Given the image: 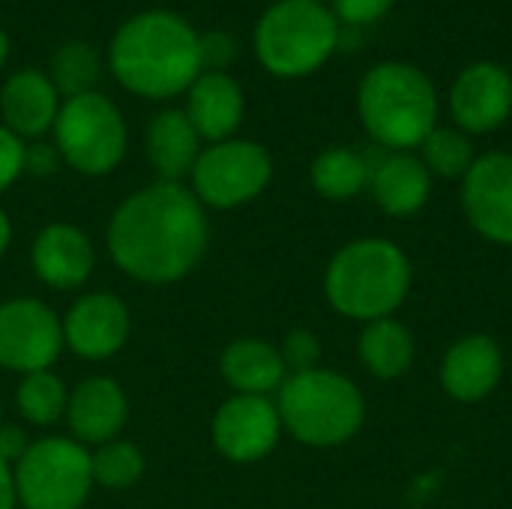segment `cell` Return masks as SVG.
Returning <instances> with one entry per match:
<instances>
[{"label":"cell","mask_w":512,"mask_h":509,"mask_svg":"<svg viewBox=\"0 0 512 509\" xmlns=\"http://www.w3.org/2000/svg\"><path fill=\"white\" fill-rule=\"evenodd\" d=\"M51 132L60 159L87 177L114 171L126 156V120L99 90L63 99Z\"/></svg>","instance_id":"obj_7"},{"label":"cell","mask_w":512,"mask_h":509,"mask_svg":"<svg viewBox=\"0 0 512 509\" xmlns=\"http://www.w3.org/2000/svg\"><path fill=\"white\" fill-rule=\"evenodd\" d=\"M24 171V141L0 126V192L9 189Z\"/></svg>","instance_id":"obj_32"},{"label":"cell","mask_w":512,"mask_h":509,"mask_svg":"<svg viewBox=\"0 0 512 509\" xmlns=\"http://www.w3.org/2000/svg\"><path fill=\"white\" fill-rule=\"evenodd\" d=\"M15 495L27 509H81L90 489V453L69 438H42L12 468Z\"/></svg>","instance_id":"obj_8"},{"label":"cell","mask_w":512,"mask_h":509,"mask_svg":"<svg viewBox=\"0 0 512 509\" xmlns=\"http://www.w3.org/2000/svg\"><path fill=\"white\" fill-rule=\"evenodd\" d=\"M201 33L171 9H144L126 18L108 42V69L135 96L171 99L186 93L201 66Z\"/></svg>","instance_id":"obj_2"},{"label":"cell","mask_w":512,"mask_h":509,"mask_svg":"<svg viewBox=\"0 0 512 509\" xmlns=\"http://www.w3.org/2000/svg\"><path fill=\"white\" fill-rule=\"evenodd\" d=\"M312 186L327 201H351L369 189L372 162L354 147H327L315 156L309 168Z\"/></svg>","instance_id":"obj_24"},{"label":"cell","mask_w":512,"mask_h":509,"mask_svg":"<svg viewBox=\"0 0 512 509\" xmlns=\"http://www.w3.org/2000/svg\"><path fill=\"white\" fill-rule=\"evenodd\" d=\"M414 282L402 246L387 237H360L345 243L324 270L327 303L351 321L393 318L408 300Z\"/></svg>","instance_id":"obj_4"},{"label":"cell","mask_w":512,"mask_h":509,"mask_svg":"<svg viewBox=\"0 0 512 509\" xmlns=\"http://www.w3.org/2000/svg\"><path fill=\"white\" fill-rule=\"evenodd\" d=\"M129 312L114 294H84L63 321V342L84 360H105L126 345Z\"/></svg>","instance_id":"obj_15"},{"label":"cell","mask_w":512,"mask_h":509,"mask_svg":"<svg viewBox=\"0 0 512 509\" xmlns=\"http://www.w3.org/2000/svg\"><path fill=\"white\" fill-rule=\"evenodd\" d=\"M441 387L456 402H483L504 378V351L486 333H468L456 339L441 360Z\"/></svg>","instance_id":"obj_14"},{"label":"cell","mask_w":512,"mask_h":509,"mask_svg":"<svg viewBox=\"0 0 512 509\" xmlns=\"http://www.w3.org/2000/svg\"><path fill=\"white\" fill-rule=\"evenodd\" d=\"M396 6V0H333L330 12L336 15V21L342 27H369L378 24L384 15H390V9Z\"/></svg>","instance_id":"obj_30"},{"label":"cell","mask_w":512,"mask_h":509,"mask_svg":"<svg viewBox=\"0 0 512 509\" xmlns=\"http://www.w3.org/2000/svg\"><path fill=\"white\" fill-rule=\"evenodd\" d=\"M15 402H18V411L24 414V420H30L33 426H51L66 414L69 393L54 372L42 369V372L24 375V381L18 384Z\"/></svg>","instance_id":"obj_27"},{"label":"cell","mask_w":512,"mask_h":509,"mask_svg":"<svg viewBox=\"0 0 512 509\" xmlns=\"http://www.w3.org/2000/svg\"><path fill=\"white\" fill-rule=\"evenodd\" d=\"M90 471L102 489H129L144 474V456L129 441H108L90 456Z\"/></svg>","instance_id":"obj_28"},{"label":"cell","mask_w":512,"mask_h":509,"mask_svg":"<svg viewBox=\"0 0 512 509\" xmlns=\"http://www.w3.org/2000/svg\"><path fill=\"white\" fill-rule=\"evenodd\" d=\"M270 177L273 159L267 147L249 138H228L201 150L192 168V192L207 207L231 210L258 198Z\"/></svg>","instance_id":"obj_9"},{"label":"cell","mask_w":512,"mask_h":509,"mask_svg":"<svg viewBox=\"0 0 512 509\" xmlns=\"http://www.w3.org/2000/svg\"><path fill=\"white\" fill-rule=\"evenodd\" d=\"M186 117L201 141H228L243 123L246 96L234 75L228 72H201L186 90Z\"/></svg>","instance_id":"obj_16"},{"label":"cell","mask_w":512,"mask_h":509,"mask_svg":"<svg viewBox=\"0 0 512 509\" xmlns=\"http://www.w3.org/2000/svg\"><path fill=\"white\" fill-rule=\"evenodd\" d=\"M33 270L51 288H78L93 273V246L75 225H48L33 243Z\"/></svg>","instance_id":"obj_20"},{"label":"cell","mask_w":512,"mask_h":509,"mask_svg":"<svg viewBox=\"0 0 512 509\" xmlns=\"http://www.w3.org/2000/svg\"><path fill=\"white\" fill-rule=\"evenodd\" d=\"M27 435L18 426H0V459L6 465H18L21 456L27 453Z\"/></svg>","instance_id":"obj_34"},{"label":"cell","mask_w":512,"mask_h":509,"mask_svg":"<svg viewBox=\"0 0 512 509\" xmlns=\"http://www.w3.org/2000/svg\"><path fill=\"white\" fill-rule=\"evenodd\" d=\"M60 111V93L42 69H18L0 87V114L3 126L24 138H42L54 129Z\"/></svg>","instance_id":"obj_17"},{"label":"cell","mask_w":512,"mask_h":509,"mask_svg":"<svg viewBox=\"0 0 512 509\" xmlns=\"http://www.w3.org/2000/svg\"><path fill=\"white\" fill-rule=\"evenodd\" d=\"M342 45V24L321 0H276L252 33L258 63L276 78H306L318 72Z\"/></svg>","instance_id":"obj_6"},{"label":"cell","mask_w":512,"mask_h":509,"mask_svg":"<svg viewBox=\"0 0 512 509\" xmlns=\"http://www.w3.org/2000/svg\"><path fill=\"white\" fill-rule=\"evenodd\" d=\"M459 201L468 225L483 240L512 246V153H480L462 177Z\"/></svg>","instance_id":"obj_10"},{"label":"cell","mask_w":512,"mask_h":509,"mask_svg":"<svg viewBox=\"0 0 512 509\" xmlns=\"http://www.w3.org/2000/svg\"><path fill=\"white\" fill-rule=\"evenodd\" d=\"M357 354L369 375H375L378 381H393L414 366L417 342L399 318H381L363 327Z\"/></svg>","instance_id":"obj_23"},{"label":"cell","mask_w":512,"mask_h":509,"mask_svg":"<svg viewBox=\"0 0 512 509\" xmlns=\"http://www.w3.org/2000/svg\"><path fill=\"white\" fill-rule=\"evenodd\" d=\"M129 414L126 396L117 381L111 378H87L75 387L66 405L69 429L84 444H108L117 438Z\"/></svg>","instance_id":"obj_19"},{"label":"cell","mask_w":512,"mask_h":509,"mask_svg":"<svg viewBox=\"0 0 512 509\" xmlns=\"http://www.w3.org/2000/svg\"><path fill=\"white\" fill-rule=\"evenodd\" d=\"M372 162V159H369ZM432 174L417 153H390L384 150L381 159L372 162L369 189L375 204L396 219H408L429 204L432 195Z\"/></svg>","instance_id":"obj_18"},{"label":"cell","mask_w":512,"mask_h":509,"mask_svg":"<svg viewBox=\"0 0 512 509\" xmlns=\"http://www.w3.org/2000/svg\"><path fill=\"white\" fill-rule=\"evenodd\" d=\"M60 162H63V159H60L57 147H48V144H42V141L24 147V171L36 174V177H45V174L57 171Z\"/></svg>","instance_id":"obj_33"},{"label":"cell","mask_w":512,"mask_h":509,"mask_svg":"<svg viewBox=\"0 0 512 509\" xmlns=\"http://www.w3.org/2000/svg\"><path fill=\"white\" fill-rule=\"evenodd\" d=\"M417 150L429 174L444 180H462L477 159L471 135L456 126H435Z\"/></svg>","instance_id":"obj_26"},{"label":"cell","mask_w":512,"mask_h":509,"mask_svg":"<svg viewBox=\"0 0 512 509\" xmlns=\"http://www.w3.org/2000/svg\"><path fill=\"white\" fill-rule=\"evenodd\" d=\"M63 348V324L39 300H9L0 306V366L9 372H42Z\"/></svg>","instance_id":"obj_11"},{"label":"cell","mask_w":512,"mask_h":509,"mask_svg":"<svg viewBox=\"0 0 512 509\" xmlns=\"http://www.w3.org/2000/svg\"><path fill=\"white\" fill-rule=\"evenodd\" d=\"M147 156L162 180L180 183L186 174H192L198 156H201V138L192 129L186 111L168 108L159 111L147 126Z\"/></svg>","instance_id":"obj_22"},{"label":"cell","mask_w":512,"mask_h":509,"mask_svg":"<svg viewBox=\"0 0 512 509\" xmlns=\"http://www.w3.org/2000/svg\"><path fill=\"white\" fill-rule=\"evenodd\" d=\"M276 393L282 429L306 447H342L366 423V399L342 372L312 369L288 375Z\"/></svg>","instance_id":"obj_5"},{"label":"cell","mask_w":512,"mask_h":509,"mask_svg":"<svg viewBox=\"0 0 512 509\" xmlns=\"http://www.w3.org/2000/svg\"><path fill=\"white\" fill-rule=\"evenodd\" d=\"M6 60H9V36H6V30L0 27V69L6 66Z\"/></svg>","instance_id":"obj_37"},{"label":"cell","mask_w":512,"mask_h":509,"mask_svg":"<svg viewBox=\"0 0 512 509\" xmlns=\"http://www.w3.org/2000/svg\"><path fill=\"white\" fill-rule=\"evenodd\" d=\"M207 216L183 183L159 180L132 192L111 216L108 252L114 264L150 285L183 279L207 249Z\"/></svg>","instance_id":"obj_1"},{"label":"cell","mask_w":512,"mask_h":509,"mask_svg":"<svg viewBox=\"0 0 512 509\" xmlns=\"http://www.w3.org/2000/svg\"><path fill=\"white\" fill-rule=\"evenodd\" d=\"M18 504V495H15V474H12V465H6L0 459V509H15Z\"/></svg>","instance_id":"obj_35"},{"label":"cell","mask_w":512,"mask_h":509,"mask_svg":"<svg viewBox=\"0 0 512 509\" xmlns=\"http://www.w3.org/2000/svg\"><path fill=\"white\" fill-rule=\"evenodd\" d=\"M456 129L465 135H489L512 117V75L495 60L468 63L447 96Z\"/></svg>","instance_id":"obj_12"},{"label":"cell","mask_w":512,"mask_h":509,"mask_svg":"<svg viewBox=\"0 0 512 509\" xmlns=\"http://www.w3.org/2000/svg\"><path fill=\"white\" fill-rule=\"evenodd\" d=\"M9 237H12V228H9V216L0 210V252L9 246Z\"/></svg>","instance_id":"obj_36"},{"label":"cell","mask_w":512,"mask_h":509,"mask_svg":"<svg viewBox=\"0 0 512 509\" xmlns=\"http://www.w3.org/2000/svg\"><path fill=\"white\" fill-rule=\"evenodd\" d=\"M282 435V420L276 402L267 396H234L213 417V444L216 450L237 462L252 465L264 459Z\"/></svg>","instance_id":"obj_13"},{"label":"cell","mask_w":512,"mask_h":509,"mask_svg":"<svg viewBox=\"0 0 512 509\" xmlns=\"http://www.w3.org/2000/svg\"><path fill=\"white\" fill-rule=\"evenodd\" d=\"M222 378L240 396H270L276 393L285 378V360L276 345L264 339H237L222 354Z\"/></svg>","instance_id":"obj_21"},{"label":"cell","mask_w":512,"mask_h":509,"mask_svg":"<svg viewBox=\"0 0 512 509\" xmlns=\"http://www.w3.org/2000/svg\"><path fill=\"white\" fill-rule=\"evenodd\" d=\"M435 81L408 60H381L357 84V117L366 135L390 153H414L438 126Z\"/></svg>","instance_id":"obj_3"},{"label":"cell","mask_w":512,"mask_h":509,"mask_svg":"<svg viewBox=\"0 0 512 509\" xmlns=\"http://www.w3.org/2000/svg\"><path fill=\"white\" fill-rule=\"evenodd\" d=\"M282 360H285V369L291 375H300V372H312V369H321V342L312 330H291L279 348Z\"/></svg>","instance_id":"obj_29"},{"label":"cell","mask_w":512,"mask_h":509,"mask_svg":"<svg viewBox=\"0 0 512 509\" xmlns=\"http://www.w3.org/2000/svg\"><path fill=\"white\" fill-rule=\"evenodd\" d=\"M102 66L105 63H102V54L96 45H90L84 39H69L51 54L48 78L63 99H72V96L96 90V84L102 78Z\"/></svg>","instance_id":"obj_25"},{"label":"cell","mask_w":512,"mask_h":509,"mask_svg":"<svg viewBox=\"0 0 512 509\" xmlns=\"http://www.w3.org/2000/svg\"><path fill=\"white\" fill-rule=\"evenodd\" d=\"M201 66L204 72H228L234 54H237V42L231 33L225 30H210V33H201Z\"/></svg>","instance_id":"obj_31"}]
</instances>
